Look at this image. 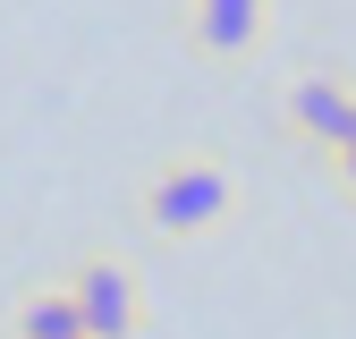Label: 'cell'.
<instances>
[{
  "instance_id": "6da1fadb",
  "label": "cell",
  "mask_w": 356,
  "mask_h": 339,
  "mask_svg": "<svg viewBox=\"0 0 356 339\" xmlns=\"http://www.w3.org/2000/svg\"><path fill=\"white\" fill-rule=\"evenodd\" d=\"M229 204H238L229 161L187 153V161H161V179L145 187V221H153V238H204L229 221Z\"/></svg>"
},
{
  "instance_id": "7a4b0ae2",
  "label": "cell",
  "mask_w": 356,
  "mask_h": 339,
  "mask_svg": "<svg viewBox=\"0 0 356 339\" xmlns=\"http://www.w3.org/2000/svg\"><path fill=\"white\" fill-rule=\"evenodd\" d=\"M68 306H76L85 339H136V322H145V288H136V272H127L119 254H94V263H76Z\"/></svg>"
},
{
  "instance_id": "3957f363",
  "label": "cell",
  "mask_w": 356,
  "mask_h": 339,
  "mask_svg": "<svg viewBox=\"0 0 356 339\" xmlns=\"http://www.w3.org/2000/svg\"><path fill=\"white\" fill-rule=\"evenodd\" d=\"M187 42L204 60L238 68L272 42V0H187Z\"/></svg>"
},
{
  "instance_id": "277c9868",
  "label": "cell",
  "mask_w": 356,
  "mask_h": 339,
  "mask_svg": "<svg viewBox=\"0 0 356 339\" xmlns=\"http://www.w3.org/2000/svg\"><path fill=\"white\" fill-rule=\"evenodd\" d=\"M289 127H297L314 153L339 161V153L356 144V85H339V76H297V85H289Z\"/></svg>"
},
{
  "instance_id": "5b68a950",
  "label": "cell",
  "mask_w": 356,
  "mask_h": 339,
  "mask_svg": "<svg viewBox=\"0 0 356 339\" xmlns=\"http://www.w3.org/2000/svg\"><path fill=\"white\" fill-rule=\"evenodd\" d=\"M17 339H85L76 306H68V288H34L26 306H17Z\"/></svg>"
},
{
  "instance_id": "8992f818",
  "label": "cell",
  "mask_w": 356,
  "mask_h": 339,
  "mask_svg": "<svg viewBox=\"0 0 356 339\" xmlns=\"http://www.w3.org/2000/svg\"><path fill=\"white\" fill-rule=\"evenodd\" d=\"M339 187H348V195H356V144H348V153H339Z\"/></svg>"
}]
</instances>
